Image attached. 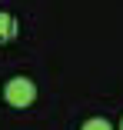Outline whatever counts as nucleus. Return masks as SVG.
I'll use <instances>...</instances> for the list:
<instances>
[{
  "mask_svg": "<svg viewBox=\"0 0 123 130\" xmlns=\"http://www.w3.org/2000/svg\"><path fill=\"white\" fill-rule=\"evenodd\" d=\"M120 130H123V120H120Z\"/></svg>",
  "mask_w": 123,
  "mask_h": 130,
  "instance_id": "obj_4",
  "label": "nucleus"
},
{
  "mask_svg": "<svg viewBox=\"0 0 123 130\" xmlns=\"http://www.w3.org/2000/svg\"><path fill=\"white\" fill-rule=\"evenodd\" d=\"M17 37V20L10 13H0V43H10Z\"/></svg>",
  "mask_w": 123,
  "mask_h": 130,
  "instance_id": "obj_2",
  "label": "nucleus"
},
{
  "mask_svg": "<svg viewBox=\"0 0 123 130\" xmlns=\"http://www.w3.org/2000/svg\"><path fill=\"white\" fill-rule=\"evenodd\" d=\"M83 130H113V127H110V120L93 117V120H87V123H83Z\"/></svg>",
  "mask_w": 123,
  "mask_h": 130,
  "instance_id": "obj_3",
  "label": "nucleus"
},
{
  "mask_svg": "<svg viewBox=\"0 0 123 130\" xmlns=\"http://www.w3.org/2000/svg\"><path fill=\"white\" fill-rule=\"evenodd\" d=\"M33 97H37V87H33V80H27V77H13V80H7V87H4V100L10 107H30Z\"/></svg>",
  "mask_w": 123,
  "mask_h": 130,
  "instance_id": "obj_1",
  "label": "nucleus"
}]
</instances>
